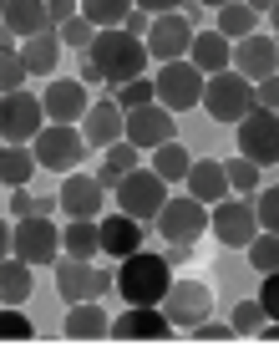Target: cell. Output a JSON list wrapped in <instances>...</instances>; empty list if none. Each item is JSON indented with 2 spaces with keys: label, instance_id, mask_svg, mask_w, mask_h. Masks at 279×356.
<instances>
[{
  "label": "cell",
  "instance_id": "7c38bea8",
  "mask_svg": "<svg viewBox=\"0 0 279 356\" xmlns=\"http://www.w3.org/2000/svg\"><path fill=\"white\" fill-rule=\"evenodd\" d=\"M208 311H213V290L198 280H173L162 296V316L173 321V331H193L198 321H208Z\"/></svg>",
  "mask_w": 279,
  "mask_h": 356
},
{
  "label": "cell",
  "instance_id": "db71d44e",
  "mask_svg": "<svg viewBox=\"0 0 279 356\" xmlns=\"http://www.w3.org/2000/svg\"><path fill=\"white\" fill-rule=\"evenodd\" d=\"M244 6H249V10H254V15H264V10H269V6H274V0H244Z\"/></svg>",
  "mask_w": 279,
  "mask_h": 356
},
{
  "label": "cell",
  "instance_id": "ab89813d",
  "mask_svg": "<svg viewBox=\"0 0 279 356\" xmlns=\"http://www.w3.org/2000/svg\"><path fill=\"white\" fill-rule=\"evenodd\" d=\"M61 46H92L96 41V26L87 21V15H71V21H61Z\"/></svg>",
  "mask_w": 279,
  "mask_h": 356
},
{
  "label": "cell",
  "instance_id": "30bf717a",
  "mask_svg": "<svg viewBox=\"0 0 279 356\" xmlns=\"http://www.w3.org/2000/svg\"><path fill=\"white\" fill-rule=\"evenodd\" d=\"M208 229L219 234L223 250H249V239L259 234V214L249 199H219L208 214Z\"/></svg>",
  "mask_w": 279,
  "mask_h": 356
},
{
  "label": "cell",
  "instance_id": "3957f363",
  "mask_svg": "<svg viewBox=\"0 0 279 356\" xmlns=\"http://www.w3.org/2000/svg\"><path fill=\"white\" fill-rule=\"evenodd\" d=\"M203 107H208L213 122H244L259 107V97H254V82L244 72L223 67V72H213L203 82Z\"/></svg>",
  "mask_w": 279,
  "mask_h": 356
},
{
  "label": "cell",
  "instance_id": "d590c367",
  "mask_svg": "<svg viewBox=\"0 0 279 356\" xmlns=\"http://www.w3.org/2000/svg\"><path fill=\"white\" fill-rule=\"evenodd\" d=\"M26 61H21V51H15V46H10V51H0V92H21V82H26Z\"/></svg>",
  "mask_w": 279,
  "mask_h": 356
},
{
  "label": "cell",
  "instance_id": "11a10c76",
  "mask_svg": "<svg viewBox=\"0 0 279 356\" xmlns=\"http://www.w3.org/2000/svg\"><path fill=\"white\" fill-rule=\"evenodd\" d=\"M264 15H269V26H274V36H279V0H274V6H269Z\"/></svg>",
  "mask_w": 279,
  "mask_h": 356
},
{
  "label": "cell",
  "instance_id": "f35d334b",
  "mask_svg": "<svg viewBox=\"0 0 279 356\" xmlns=\"http://www.w3.org/2000/svg\"><path fill=\"white\" fill-rule=\"evenodd\" d=\"M107 153V168H117V173H133V168H142V148H133L127 138H117L112 148H102Z\"/></svg>",
  "mask_w": 279,
  "mask_h": 356
},
{
  "label": "cell",
  "instance_id": "2e32d148",
  "mask_svg": "<svg viewBox=\"0 0 279 356\" xmlns=\"http://www.w3.org/2000/svg\"><path fill=\"white\" fill-rule=\"evenodd\" d=\"M107 336H117V341H168L173 321L162 316V305H127V311L107 326Z\"/></svg>",
  "mask_w": 279,
  "mask_h": 356
},
{
  "label": "cell",
  "instance_id": "f907efd6",
  "mask_svg": "<svg viewBox=\"0 0 279 356\" xmlns=\"http://www.w3.org/2000/svg\"><path fill=\"white\" fill-rule=\"evenodd\" d=\"M193 260V245H168V265H188Z\"/></svg>",
  "mask_w": 279,
  "mask_h": 356
},
{
  "label": "cell",
  "instance_id": "8fae6325",
  "mask_svg": "<svg viewBox=\"0 0 279 356\" xmlns=\"http://www.w3.org/2000/svg\"><path fill=\"white\" fill-rule=\"evenodd\" d=\"M46 127V107L31 92H0V138L6 143H31Z\"/></svg>",
  "mask_w": 279,
  "mask_h": 356
},
{
  "label": "cell",
  "instance_id": "5bb4252c",
  "mask_svg": "<svg viewBox=\"0 0 279 356\" xmlns=\"http://www.w3.org/2000/svg\"><path fill=\"white\" fill-rule=\"evenodd\" d=\"M193 36H198V26H193L183 10L153 15V26H147V56H158V61H178V56H188Z\"/></svg>",
  "mask_w": 279,
  "mask_h": 356
},
{
  "label": "cell",
  "instance_id": "4fadbf2b",
  "mask_svg": "<svg viewBox=\"0 0 279 356\" xmlns=\"http://www.w3.org/2000/svg\"><path fill=\"white\" fill-rule=\"evenodd\" d=\"M239 153L249 158V163H279V112L269 107H254L249 118L239 122Z\"/></svg>",
  "mask_w": 279,
  "mask_h": 356
},
{
  "label": "cell",
  "instance_id": "8d00e7d4",
  "mask_svg": "<svg viewBox=\"0 0 279 356\" xmlns=\"http://www.w3.org/2000/svg\"><path fill=\"white\" fill-rule=\"evenodd\" d=\"M147 102H158V92H153V82H147V76H137V82H122V87H117V107H122V112L147 107Z\"/></svg>",
  "mask_w": 279,
  "mask_h": 356
},
{
  "label": "cell",
  "instance_id": "836d02e7",
  "mask_svg": "<svg viewBox=\"0 0 279 356\" xmlns=\"http://www.w3.org/2000/svg\"><path fill=\"white\" fill-rule=\"evenodd\" d=\"M31 336H36L31 316L21 311V305H6V311H0V341H31Z\"/></svg>",
  "mask_w": 279,
  "mask_h": 356
},
{
  "label": "cell",
  "instance_id": "484cf974",
  "mask_svg": "<svg viewBox=\"0 0 279 356\" xmlns=\"http://www.w3.org/2000/svg\"><path fill=\"white\" fill-rule=\"evenodd\" d=\"M56 56H61V31H41V36H26L21 41V61L31 76H51L56 72Z\"/></svg>",
  "mask_w": 279,
  "mask_h": 356
},
{
  "label": "cell",
  "instance_id": "4316f807",
  "mask_svg": "<svg viewBox=\"0 0 279 356\" xmlns=\"http://www.w3.org/2000/svg\"><path fill=\"white\" fill-rule=\"evenodd\" d=\"M61 250L76 254V260H96V254H102V224L96 219H71L67 229H61Z\"/></svg>",
  "mask_w": 279,
  "mask_h": 356
},
{
  "label": "cell",
  "instance_id": "74e56055",
  "mask_svg": "<svg viewBox=\"0 0 279 356\" xmlns=\"http://www.w3.org/2000/svg\"><path fill=\"white\" fill-rule=\"evenodd\" d=\"M10 209H15V219H26V214H51L56 199H36L26 184H15V188H10Z\"/></svg>",
  "mask_w": 279,
  "mask_h": 356
},
{
  "label": "cell",
  "instance_id": "e0dca14e",
  "mask_svg": "<svg viewBox=\"0 0 279 356\" xmlns=\"http://www.w3.org/2000/svg\"><path fill=\"white\" fill-rule=\"evenodd\" d=\"M56 204H61V214H67V219H96V214H102V204H107V188L96 184V173H67Z\"/></svg>",
  "mask_w": 279,
  "mask_h": 356
},
{
  "label": "cell",
  "instance_id": "5b68a950",
  "mask_svg": "<svg viewBox=\"0 0 279 356\" xmlns=\"http://www.w3.org/2000/svg\"><path fill=\"white\" fill-rule=\"evenodd\" d=\"M112 199H117L122 214H133V219H142V224H153V219H158V209L168 204V184H162L153 168H133V173H122V178H117Z\"/></svg>",
  "mask_w": 279,
  "mask_h": 356
},
{
  "label": "cell",
  "instance_id": "ba28073f",
  "mask_svg": "<svg viewBox=\"0 0 279 356\" xmlns=\"http://www.w3.org/2000/svg\"><path fill=\"white\" fill-rule=\"evenodd\" d=\"M153 229L168 239V245H198V234L208 229V204H198L193 193H178L158 209Z\"/></svg>",
  "mask_w": 279,
  "mask_h": 356
},
{
  "label": "cell",
  "instance_id": "681fc988",
  "mask_svg": "<svg viewBox=\"0 0 279 356\" xmlns=\"http://www.w3.org/2000/svg\"><path fill=\"white\" fill-rule=\"evenodd\" d=\"M81 82H96V87H102V67H96L92 56H81Z\"/></svg>",
  "mask_w": 279,
  "mask_h": 356
},
{
  "label": "cell",
  "instance_id": "52a82bcc",
  "mask_svg": "<svg viewBox=\"0 0 279 356\" xmlns=\"http://www.w3.org/2000/svg\"><path fill=\"white\" fill-rule=\"evenodd\" d=\"M31 153H36V163L41 168H51V173H71L81 163V153H87V138L76 133L71 122H46L36 138H31Z\"/></svg>",
  "mask_w": 279,
  "mask_h": 356
},
{
  "label": "cell",
  "instance_id": "6da1fadb",
  "mask_svg": "<svg viewBox=\"0 0 279 356\" xmlns=\"http://www.w3.org/2000/svg\"><path fill=\"white\" fill-rule=\"evenodd\" d=\"M87 56L102 67V82L107 87H122V82H137V76L147 72V41L127 36L122 26H107L96 31V41L87 46Z\"/></svg>",
  "mask_w": 279,
  "mask_h": 356
},
{
  "label": "cell",
  "instance_id": "603a6c76",
  "mask_svg": "<svg viewBox=\"0 0 279 356\" xmlns=\"http://www.w3.org/2000/svg\"><path fill=\"white\" fill-rule=\"evenodd\" d=\"M0 21H6V26L15 31V41L41 36V31H56V26H51V15H46V0H6Z\"/></svg>",
  "mask_w": 279,
  "mask_h": 356
},
{
  "label": "cell",
  "instance_id": "7402d4cb",
  "mask_svg": "<svg viewBox=\"0 0 279 356\" xmlns=\"http://www.w3.org/2000/svg\"><path fill=\"white\" fill-rule=\"evenodd\" d=\"M188 193L198 204H219L223 193H228V173H223V158H193L188 163Z\"/></svg>",
  "mask_w": 279,
  "mask_h": 356
},
{
  "label": "cell",
  "instance_id": "8992f818",
  "mask_svg": "<svg viewBox=\"0 0 279 356\" xmlns=\"http://www.w3.org/2000/svg\"><path fill=\"white\" fill-rule=\"evenodd\" d=\"M117 285V270H96L92 260H76V254H61L56 260V290H61V300L76 305V300H102V290Z\"/></svg>",
  "mask_w": 279,
  "mask_h": 356
},
{
  "label": "cell",
  "instance_id": "680465c9",
  "mask_svg": "<svg viewBox=\"0 0 279 356\" xmlns=\"http://www.w3.org/2000/svg\"><path fill=\"white\" fill-rule=\"evenodd\" d=\"M0 10H6V0H0Z\"/></svg>",
  "mask_w": 279,
  "mask_h": 356
},
{
  "label": "cell",
  "instance_id": "9c48e42d",
  "mask_svg": "<svg viewBox=\"0 0 279 356\" xmlns=\"http://www.w3.org/2000/svg\"><path fill=\"white\" fill-rule=\"evenodd\" d=\"M10 254H21L26 265H56L61 260V234L51 214H26L10 229Z\"/></svg>",
  "mask_w": 279,
  "mask_h": 356
},
{
  "label": "cell",
  "instance_id": "816d5d0a",
  "mask_svg": "<svg viewBox=\"0 0 279 356\" xmlns=\"http://www.w3.org/2000/svg\"><path fill=\"white\" fill-rule=\"evenodd\" d=\"M6 254H10V224L0 219V260H6Z\"/></svg>",
  "mask_w": 279,
  "mask_h": 356
},
{
  "label": "cell",
  "instance_id": "d4e9b609",
  "mask_svg": "<svg viewBox=\"0 0 279 356\" xmlns=\"http://www.w3.org/2000/svg\"><path fill=\"white\" fill-rule=\"evenodd\" d=\"M107 326H112V321L102 311V300H76L67 311V326H61V331H67L71 341H96V336H107Z\"/></svg>",
  "mask_w": 279,
  "mask_h": 356
},
{
  "label": "cell",
  "instance_id": "60d3db41",
  "mask_svg": "<svg viewBox=\"0 0 279 356\" xmlns=\"http://www.w3.org/2000/svg\"><path fill=\"white\" fill-rule=\"evenodd\" d=\"M228 321H234V331H249V336H259V326H264V305H259V300H244V305H234V316H228Z\"/></svg>",
  "mask_w": 279,
  "mask_h": 356
},
{
  "label": "cell",
  "instance_id": "cb8c5ba5",
  "mask_svg": "<svg viewBox=\"0 0 279 356\" xmlns=\"http://www.w3.org/2000/svg\"><path fill=\"white\" fill-rule=\"evenodd\" d=\"M188 61L203 76H213V72H223L228 61H234V46H228V36H219V31H198L193 46H188Z\"/></svg>",
  "mask_w": 279,
  "mask_h": 356
},
{
  "label": "cell",
  "instance_id": "44dd1931",
  "mask_svg": "<svg viewBox=\"0 0 279 356\" xmlns=\"http://www.w3.org/2000/svg\"><path fill=\"white\" fill-rule=\"evenodd\" d=\"M147 229H153V224L122 214V209H117V214H107V219H102V254H112V260H127L133 250H142Z\"/></svg>",
  "mask_w": 279,
  "mask_h": 356
},
{
  "label": "cell",
  "instance_id": "ffe728a7",
  "mask_svg": "<svg viewBox=\"0 0 279 356\" xmlns=\"http://www.w3.org/2000/svg\"><path fill=\"white\" fill-rule=\"evenodd\" d=\"M127 127V112L117 107V97H102V102L87 107V118H81V138L92 143V148H112V143L122 138Z\"/></svg>",
  "mask_w": 279,
  "mask_h": 356
},
{
  "label": "cell",
  "instance_id": "e575fe53",
  "mask_svg": "<svg viewBox=\"0 0 279 356\" xmlns=\"http://www.w3.org/2000/svg\"><path fill=\"white\" fill-rule=\"evenodd\" d=\"M223 173H228V188H234V193H254V188H259V163H249L244 153L228 158Z\"/></svg>",
  "mask_w": 279,
  "mask_h": 356
},
{
  "label": "cell",
  "instance_id": "7bdbcfd3",
  "mask_svg": "<svg viewBox=\"0 0 279 356\" xmlns=\"http://www.w3.org/2000/svg\"><path fill=\"white\" fill-rule=\"evenodd\" d=\"M259 305H264V316L279 321V270L264 275V290H259Z\"/></svg>",
  "mask_w": 279,
  "mask_h": 356
},
{
  "label": "cell",
  "instance_id": "ac0fdd59",
  "mask_svg": "<svg viewBox=\"0 0 279 356\" xmlns=\"http://www.w3.org/2000/svg\"><path fill=\"white\" fill-rule=\"evenodd\" d=\"M234 72H244L249 82H264V76H274L279 72V41H269V36H244V41H234V61H228Z\"/></svg>",
  "mask_w": 279,
  "mask_h": 356
},
{
  "label": "cell",
  "instance_id": "d6986e66",
  "mask_svg": "<svg viewBox=\"0 0 279 356\" xmlns=\"http://www.w3.org/2000/svg\"><path fill=\"white\" fill-rule=\"evenodd\" d=\"M41 107H46V122H81L87 118V82H71V76H61V82H46L41 92Z\"/></svg>",
  "mask_w": 279,
  "mask_h": 356
},
{
  "label": "cell",
  "instance_id": "94428289",
  "mask_svg": "<svg viewBox=\"0 0 279 356\" xmlns=\"http://www.w3.org/2000/svg\"><path fill=\"white\" fill-rule=\"evenodd\" d=\"M0 188H6V184H0Z\"/></svg>",
  "mask_w": 279,
  "mask_h": 356
},
{
  "label": "cell",
  "instance_id": "ee69618b",
  "mask_svg": "<svg viewBox=\"0 0 279 356\" xmlns=\"http://www.w3.org/2000/svg\"><path fill=\"white\" fill-rule=\"evenodd\" d=\"M254 97H259V107L279 112V72H274V76H264V82H254Z\"/></svg>",
  "mask_w": 279,
  "mask_h": 356
},
{
  "label": "cell",
  "instance_id": "d6a6232c",
  "mask_svg": "<svg viewBox=\"0 0 279 356\" xmlns=\"http://www.w3.org/2000/svg\"><path fill=\"white\" fill-rule=\"evenodd\" d=\"M249 265H254L259 275L279 270V234H274V229H259V234L249 239Z\"/></svg>",
  "mask_w": 279,
  "mask_h": 356
},
{
  "label": "cell",
  "instance_id": "f6af8a7d",
  "mask_svg": "<svg viewBox=\"0 0 279 356\" xmlns=\"http://www.w3.org/2000/svg\"><path fill=\"white\" fill-rule=\"evenodd\" d=\"M193 336H198V341H228V336H234V321H228V326H219V321H198Z\"/></svg>",
  "mask_w": 279,
  "mask_h": 356
},
{
  "label": "cell",
  "instance_id": "7a4b0ae2",
  "mask_svg": "<svg viewBox=\"0 0 279 356\" xmlns=\"http://www.w3.org/2000/svg\"><path fill=\"white\" fill-rule=\"evenodd\" d=\"M168 285H173V265H168V254L133 250L127 260H117V290L127 296V305H162Z\"/></svg>",
  "mask_w": 279,
  "mask_h": 356
},
{
  "label": "cell",
  "instance_id": "7dc6e473",
  "mask_svg": "<svg viewBox=\"0 0 279 356\" xmlns=\"http://www.w3.org/2000/svg\"><path fill=\"white\" fill-rule=\"evenodd\" d=\"M147 26H153V15H147L142 6H133V10H127V21H122V31H127V36H142Z\"/></svg>",
  "mask_w": 279,
  "mask_h": 356
},
{
  "label": "cell",
  "instance_id": "f1b7e54d",
  "mask_svg": "<svg viewBox=\"0 0 279 356\" xmlns=\"http://www.w3.org/2000/svg\"><path fill=\"white\" fill-rule=\"evenodd\" d=\"M36 153H31V143H6L0 148V184H31V173H36Z\"/></svg>",
  "mask_w": 279,
  "mask_h": 356
},
{
  "label": "cell",
  "instance_id": "bcb514c9",
  "mask_svg": "<svg viewBox=\"0 0 279 356\" xmlns=\"http://www.w3.org/2000/svg\"><path fill=\"white\" fill-rule=\"evenodd\" d=\"M46 15H51V26H61L71 15H81V0H46Z\"/></svg>",
  "mask_w": 279,
  "mask_h": 356
},
{
  "label": "cell",
  "instance_id": "c3c4849f",
  "mask_svg": "<svg viewBox=\"0 0 279 356\" xmlns=\"http://www.w3.org/2000/svg\"><path fill=\"white\" fill-rule=\"evenodd\" d=\"M147 15H168V10H183V0H137Z\"/></svg>",
  "mask_w": 279,
  "mask_h": 356
},
{
  "label": "cell",
  "instance_id": "1f68e13d",
  "mask_svg": "<svg viewBox=\"0 0 279 356\" xmlns=\"http://www.w3.org/2000/svg\"><path fill=\"white\" fill-rule=\"evenodd\" d=\"M133 6L137 0H81V15H87L96 31H107V26H122Z\"/></svg>",
  "mask_w": 279,
  "mask_h": 356
},
{
  "label": "cell",
  "instance_id": "277c9868",
  "mask_svg": "<svg viewBox=\"0 0 279 356\" xmlns=\"http://www.w3.org/2000/svg\"><path fill=\"white\" fill-rule=\"evenodd\" d=\"M203 82H208V76L193 67L188 56H178V61H162V67H158L153 92H158V102L168 112H188V107L203 102Z\"/></svg>",
  "mask_w": 279,
  "mask_h": 356
},
{
  "label": "cell",
  "instance_id": "4dcf8cb0",
  "mask_svg": "<svg viewBox=\"0 0 279 356\" xmlns=\"http://www.w3.org/2000/svg\"><path fill=\"white\" fill-rule=\"evenodd\" d=\"M254 26H259V15L244 6V0H228V6H219V21H213V31L228 41H244V36H254Z\"/></svg>",
  "mask_w": 279,
  "mask_h": 356
},
{
  "label": "cell",
  "instance_id": "f5cc1de1",
  "mask_svg": "<svg viewBox=\"0 0 279 356\" xmlns=\"http://www.w3.org/2000/svg\"><path fill=\"white\" fill-rule=\"evenodd\" d=\"M10 41H15V31H10L6 21H0V51H10Z\"/></svg>",
  "mask_w": 279,
  "mask_h": 356
},
{
  "label": "cell",
  "instance_id": "83f0119b",
  "mask_svg": "<svg viewBox=\"0 0 279 356\" xmlns=\"http://www.w3.org/2000/svg\"><path fill=\"white\" fill-rule=\"evenodd\" d=\"M31 270H36V265H26L21 254H6V260H0V305H26Z\"/></svg>",
  "mask_w": 279,
  "mask_h": 356
},
{
  "label": "cell",
  "instance_id": "91938a15",
  "mask_svg": "<svg viewBox=\"0 0 279 356\" xmlns=\"http://www.w3.org/2000/svg\"><path fill=\"white\" fill-rule=\"evenodd\" d=\"M0 148H6V138H0Z\"/></svg>",
  "mask_w": 279,
  "mask_h": 356
},
{
  "label": "cell",
  "instance_id": "6125c7cd",
  "mask_svg": "<svg viewBox=\"0 0 279 356\" xmlns=\"http://www.w3.org/2000/svg\"><path fill=\"white\" fill-rule=\"evenodd\" d=\"M274 41H279V36H274Z\"/></svg>",
  "mask_w": 279,
  "mask_h": 356
},
{
  "label": "cell",
  "instance_id": "9a60e30c",
  "mask_svg": "<svg viewBox=\"0 0 279 356\" xmlns=\"http://www.w3.org/2000/svg\"><path fill=\"white\" fill-rule=\"evenodd\" d=\"M178 112H168V107H162V102H147V107H133V112H127V127H122V138L127 143H133V148H147V153H153V148H162V143H168L173 133H178Z\"/></svg>",
  "mask_w": 279,
  "mask_h": 356
},
{
  "label": "cell",
  "instance_id": "b9f144b4",
  "mask_svg": "<svg viewBox=\"0 0 279 356\" xmlns=\"http://www.w3.org/2000/svg\"><path fill=\"white\" fill-rule=\"evenodd\" d=\"M254 214H259V229L279 234V188H264V199H254Z\"/></svg>",
  "mask_w": 279,
  "mask_h": 356
},
{
  "label": "cell",
  "instance_id": "9f6ffc18",
  "mask_svg": "<svg viewBox=\"0 0 279 356\" xmlns=\"http://www.w3.org/2000/svg\"><path fill=\"white\" fill-rule=\"evenodd\" d=\"M259 336H264V341H279V326H259Z\"/></svg>",
  "mask_w": 279,
  "mask_h": 356
},
{
  "label": "cell",
  "instance_id": "6f0895ef",
  "mask_svg": "<svg viewBox=\"0 0 279 356\" xmlns=\"http://www.w3.org/2000/svg\"><path fill=\"white\" fill-rule=\"evenodd\" d=\"M198 6H213V10H219V6H228V0H198Z\"/></svg>",
  "mask_w": 279,
  "mask_h": 356
},
{
  "label": "cell",
  "instance_id": "f546056e",
  "mask_svg": "<svg viewBox=\"0 0 279 356\" xmlns=\"http://www.w3.org/2000/svg\"><path fill=\"white\" fill-rule=\"evenodd\" d=\"M188 163H193V153H188L178 138H168L162 148H153V173L162 178V184H183V178H188Z\"/></svg>",
  "mask_w": 279,
  "mask_h": 356
}]
</instances>
